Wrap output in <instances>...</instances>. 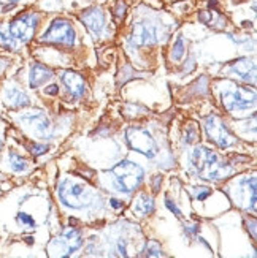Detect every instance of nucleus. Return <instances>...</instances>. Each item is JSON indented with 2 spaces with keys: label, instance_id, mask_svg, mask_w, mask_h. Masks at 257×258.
Masks as SVG:
<instances>
[{
  "label": "nucleus",
  "instance_id": "1",
  "mask_svg": "<svg viewBox=\"0 0 257 258\" xmlns=\"http://www.w3.org/2000/svg\"><path fill=\"white\" fill-rule=\"evenodd\" d=\"M191 160L197 174L205 181H221L232 173V168L226 162H222L216 152L203 146L194 149Z\"/></svg>",
  "mask_w": 257,
  "mask_h": 258
},
{
  "label": "nucleus",
  "instance_id": "2",
  "mask_svg": "<svg viewBox=\"0 0 257 258\" xmlns=\"http://www.w3.org/2000/svg\"><path fill=\"white\" fill-rule=\"evenodd\" d=\"M113 176H115V184L119 192L132 194L133 190L138 188L143 182L144 171L143 168L135 165L130 160H122L113 168Z\"/></svg>",
  "mask_w": 257,
  "mask_h": 258
},
{
  "label": "nucleus",
  "instance_id": "3",
  "mask_svg": "<svg viewBox=\"0 0 257 258\" xmlns=\"http://www.w3.org/2000/svg\"><path fill=\"white\" fill-rule=\"evenodd\" d=\"M58 194L62 203L72 209H83L94 203V194L91 190L81 184H75L70 181L61 182Z\"/></svg>",
  "mask_w": 257,
  "mask_h": 258
},
{
  "label": "nucleus",
  "instance_id": "4",
  "mask_svg": "<svg viewBox=\"0 0 257 258\" xmlns=\"http://www.w3.org/2000/svg\"><path fill=\"white\" fill-rule=\"evenodd\" d=\"M222 103L226 109L230 113H237V111L249 109L255 105V94L249 89L229 86L222 91Z\"/></svg>",
  "mask_w": 257,
  "mask_h": 258
},
{
  "label": "nucleus",
  "instance_id": "5",
  "mask_svg": "<svg viewBox=\"0 0 257 258\" xmlns=\"http://www.w3.org/2000/svg\"><path fill=\"white\" fill-rule=\"evenodd\" d=\"M126 140L129 146L140 154H143L148 159H154L158 155V144H156L152 135L148 130H143L138 127H130L126 132Z\"/></svg>",
  "mask_w": 257,
  "mask_h": 258
},
{
  "label": "nucleus",
  "instance_id": "6",
  "mask_svg": "<svg viewBox=\"0 0 257 258\" xmlns=\"http://www.w3.org/2000/svg\"><path fill=\"white\" fill-rule=\"evenodd\" d=\"M41 41L46 43H56L62 44V46H75L76 43V35L72 24L65 19H56L49 29L41 35Z\"/></svg>",
  "mask_w": 257,
  "mask_h": 258
},
{
  "label": "nucleus",
  "instance_id": "7",
  "mask_svg": "<svg viewBox=\"0 0 257 258\" xmlns=\"http://www.w3.org/2000/svg\"><path fill=\"white\" fill-rule=\"evenodd\" d=\"M38 15L35 13H24L18 18H15L10 24V37L15 41H21V43H27L33 33H35L37 27H38Z\"/></svg>",
  "mask_w": 257,
  "mask_h": 258
},
{
  "label": "nucleus",
  "instance_id": "8",
  "mask_svg": "<svg viewBox=\"0 0 257 258\" xmlns=\"http://www.w3.org/2000/svg\"><path fill=\"white\" fill-rule=\"evenodd\" d=\"M205 130L208 135V140L213 141L215 144H218L222 149L230 148V146H233L237 143V140L233 138V135L229 132V128L226 127L224 122L215 114L205 117Z\"/></svg>",
  "mask_w": 257,
  "mask_h": 258
},
{
  "label": "nucleus",
  "instance_id": "9",
  "mask_svg": "<svg viewBox=\"0 0 257 258\" xmlns=\"http://www.w3.org/2000/svg\"><path fill=\"white\" fill-rule=\"evenodd\" d=\"M81 245H83L81 233L76 228H69V230H65L59 238H56L51 242L49 250L59 256H69L75 253L78 249H81Z\"/></svg>",
  "mask_w": 257,
  "mask_h": 258
},
{
  "label": "nucleus",
  "instance_id": "10",
  "mask_svg": "<svg viewBox=\"0 0 257 258\" xmlns=\"http://www.w3.org/2000/svg\"><path fill=\"white\" fill-rule=\"evenodd\" d=\"M21 122L22 124H26V127L30 128V132L40 138H49L51 137L53 125H51L49 119L44 116L41 111H32V113H29V114L21 116Z\"/></svg>",
  "mask_w": 257,
  "mask_h": 258
},
{
  "label": "nucleus",
  "instance_id": "11",
  "mask_svg": "<svg viewBox=\"0 0 257 258\" xmlns=\"http://www.w3.org/2000/svg\"><path fill=\"white\" fill-rule=\"evenodd\" d=\"M159 40L158 37V29H156L149 22H137L132 27V33L129 43L132 46H148V44H154Z\"/></svg>",
  "mask_w": 257,
  "mask_h": 258
},
{
  "label": "nucleus",
  "instance_id": "12",
  "mask_svg": "<svg viewBox=\"0 0 257 258\" xmlns=\"http://www.w3.org/2000/svg\"><path fill=\"white\" fill-rule=\"evenodd\" d=\"M80 19L95 38L102 35L107 29L105 15L100 8H89V10L83 11V13L80 15Z\"/></svg>",
  "mask_w": 257,
  "mask_h": 258
},
{
  "label": "nucleus",
  "instance_id": "13",
  "mask_svg": "<svg viewBox=\"0 0 257 258\" xmlns=\"http://www.w3.org/2000/svg\"><path fill=\"white\" fill-rule=\"evenodd\" d=\"M62 81L67 86V89H69V92L72 94L73 98H81L86 94V83L81 75H78L75 72H64Z\"/></svg>",
  "mask_w": 257,
  "mask_h": 258
},
{
  "label": "nucleus",
  "instance_id": "14",
  "mask_svg": "<svg viewBox=\"0 0 257 258\" xmlns=\"http://www.w3.org/2000/svg\"><path fill=\"white\" fill-rule=\"evenodd\" d=\"M230 72L237 73L241 80L254 83L255 80V63L249 59H238L230 65Z\"/></svg>",
  "mask_w": 257,
  "mask_h": 258
},
{
  "label": "nucleus",
  "instance_id": "15",
  "mask_svg": "<svg viewBox=\"0 0 257 258\" xmlns=\"http://www.w3.org/2000/svg\"><path fill=\"white\" fill-rule=\"evenodd\" d=\"M51 78H53V70L46 69L44 65L35 63V65H32V69H30L29 86H30L32 89L40 87L41 84H44L46 81H49Z\"/></svg>",
  "mask_w": 257,
  "mask_h": 258
},
{
  "label": "nucleus",
  "instance_id": "16",
  "mask_svg": "<svg viewBox=\"0 0 257 258\" xmlns=\"http://www.w3.org/2000/svg\"><path fill=\"white\" fill-rule=\"evenodd\" d=\"M5 103L11 108H24L30 105V98L18 87H8L5 91Z\"/></svg>",
  "mask_w": 257,
  "mask_h": 258
},
{
  "label": "nucleus",
  "instance_id": "17",
  "mask_svg": "<svg viewBox=\"0 0 257 258\" xmlns=\"http://www.w3.org/2000/svg\"><path fill=\"white\" fill-rule=\"evenodd\" d=\"M132 209L138 216L152 214V212H154V200L149 195H146V194H141L135 200V203H133V208Z\"/></svg>",
  "mask_w": 257,
  "mask_h": 258
},
{
  "label": "nucleus",
  "instance_id": "18",
  "mask_svg": "<svg viewBox=\"0 0 257 258\" xmlns=\"http://www.w3.org/2000/svg\"><path fill=\"white\" fill-rule=\"evenodd\" d=\"M141 256H164V252L161 249V245L156 241H149L144 244V247L140 253Z\"/></svg>",
  "mask_w": 257,
  "mask_h": 258
},
{
  "label": "nucleus",
  "instance_id": "19",
  "mask_svg": "<svg viewBox=\"0 0 257 258\" xmlns=\"http://www.w3.org/2000/svg\"><path fill=\"white\" fill-rule=\"evenodd\" d=\"M10 168L16 173H21V171H26L27 170V162L24 159H21V157L15 152L10 154Z\"/></svg>",
  "mask_w": 257,
  "mask_h": 258
},
{
  "label": "nucleus",
  "instance_id": "20",
  "mask_svg": "<svg viewBox=\"0 0 257 258\" xmlns=\"http://www.w3.org/2000/svg\"><path fill=\"white\" fill-rule=\"evenodd\" d=\"M186 52V48H184V41L183 38H178L173 44V48H172V59L173 60H181L183 59V55Z\"/></svg>",
  "mask_w": 257,
  "mask_h": 258
},
{
  "label": "nucleus",
  "instance_id": "21",
  "mask_svg": "<svg viewBox=\"0 0 257 258\" xmlns=\"http://www.w3.org/2000/svg\"><path fill=\"white\" fill-rule=\"evenodd\" d=\"M16 222L21 227H26V228H35L37 227V222L33 220L32 216L26 214V212H19V214L16 216Z\"/></svg>",
  "mask_w": 257,
  "mask_h": 258
},
{
  "label": "nucleus",
  "instance_id": "22",
  "mask_svg": "<svg viewBox=\"0 0 257 258\" xmlns=\"http://www.w3.org/2000/svg\"><path fill=\"white\" fill-rule=\"evenodd\" d=\"M0 48H5V49H16V41L5 35V33L0 30Z\"/></svg>",
  "mask_w": 257,
  "mask_h": 258
},
{
  "label": "nucleus",
  "instance_id": "23",
  "mask_svg": "<svg viewBox=\"0 0 257 258\" xmlns=\"http://www.w3.org/2000/svg\"><path fill=\"white\" fill-rule=\"evenodd\" d=\"M210 195H211V190L207 188V187H198V188H195V198H197L198 201L207 200Z\"/></svg>",
  "mask_w": 257,
  "mask_h": 258
},
{
  "label": "nucleus",
  "instance_id": "24",
  "mask_svg": "<svg viewBox=\"0 0 257 258\" xmlns=\"http://www.w3.org/2000/svg\"><path fill=\"white\" fill-rule=\"evenodd\" d=\"M197 137H198V133H197L195 127H194V125H189V128L186 130V143H192V141H195Z\"/></svg>",
  "mask_w": 257,
  "mask_h": 258
},
{
  "label": "nucleus",
  "instance_id": "25",
  "mask_svg": "<svg viewBox=\"0 0 257 258\" xmlns=\"http://www.w3.org/2000/svg\"><path fill=\"white\" fill-rule=\"evenodd\" d=\"M126 8H127L126 4L122 2V0H119L118 5H116V10H115V15H116L118 19H122V18H124V15H126Z\"/></svg>",
  "mask_w": 257,
  "mask_h": 258
},
{
  "label": "nucleus",
  "instance_id": "26",
  "mask_svg": "<svg viewBox=\"0 0 257 258\" xmlns=\"http://www.w3.org/2000/svg\"><path fill=\"white\" fill-rule=\"evenodd\" d=\"M165 205H167V208H169V209L173 212V214H175L176 217H181V211L178 209V208H176V205H175V203H172V201H170L169 198L165 200Z\"/></svg>",
  "mask_w": 257,
  "mask_h": 258
},
{
  "label": "nucleus",
  "instance_id": "27",
  "mask_svg": "<svg viewBox=\"0 0 257 258\" xmlns=\"http://www.w3.org/2000/svg\"><path fill=\"white\" fill-rule=\"evenodd\" d=\"M46 151H48L46 146H40V144L33 146V148H32V154H33V155H41L43 152H46Z\"/></svg>",
  "mask_w": 257,
  "mask_h": 258
},
{
  "label": "nucleus",
  "instance_id": "28",
  "mask_svg": "<svg viewBox=\"0 0 257 258\" xmlns=\"http://www.w3.org/2000/svg\"><path fill=\"white\" fill-rule=\"evenodd\" d=\"M18 2H19V0H0V5H2L4 10H8V8H11L13 5H16Z\"/></svg>",
  "mask_w": 257,
  "mask_h": 258
},
{
  "label": "nucleus",
  "instance_id": "29",
  "mask_svg": "<svg viewBox=\"0 0 257 258\" xmlns=\"http://www.w3.org/2000/svg\"><path fill=\"white\" fill-rule=\"evenodd\" d=\"M44 92H46L48 95H56L59 92V87L56 86V84H53V86H49L48 89H44Z\"/></svg>",
  "mask_w": 257,
  "mask_h": 258
},
{
  "label": "nucleus",
  "instance_id": "30",
  "mask_svg": "<svg viewBox=\"0 0 257 258\" xmlns=\"http://www.w3.org/2000/svg\"><path fill=\"white\" fill-rule=\"evenodd\" d=\"M184 230H186L189 234H194V236H195V234L198 233V225H186Z\"/></svg>",
  "mask_w": 257,
  "mask_h": 258
},
{
  "label": "nucleus",
  "instance_id": "31",
  "mask_svg": "<svg viewBox=\"0 0 257 258\" xmlns=\"http://www.w3.org/2000/svg\"><path fill=\"white\" fill-rule=\"evenodd\" d=\"M110 203H111V206H113V208H116V209H119V208H122V205L121 203H118V200H110Z\"/></svg>",
  "mask_w": 257,
  "mask_h": 258
},
{
  "label": "nucleus",
  "instance_id": "32",
  "mask_svg": "<svg viewBox=\"0 0 257 258\" xmlns=\"http://www.w3.org/2000/svg\"><path fill=\"white\" fill-rule=\"evenodd\" d=\"M0 149H2V141H0Z\"/></svg>",
  "mask_w": 257,
  "mask_h": 258
}]
</instances>
